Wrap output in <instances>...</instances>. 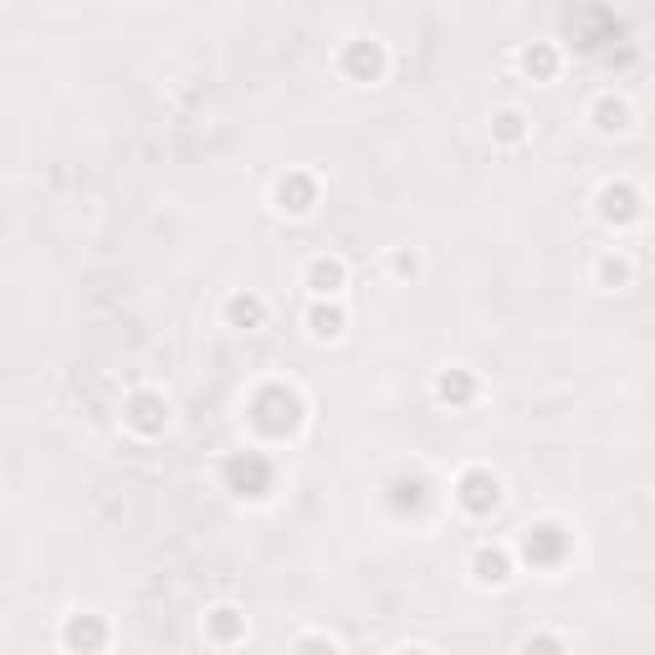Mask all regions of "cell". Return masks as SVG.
<instances>
[{
    "instance_id": "cell-1",
    "label": "cell",
    "mask_w": 655,
    "mask_h": 655,
    "mask_svg": "<svg viewBox=\"0 0 655 655\" xmlns=\"http://www.w3.org/2000/svg\"><path fill=\"white\" fill-rule=\"evenodd\" d=\"M174 420L170 400H164L160 389H134L129 400H123V426L134 430V436H144V441H154V436H164Z\"/></svg>"
},
{
    "instance_id": "cell-2",
    "label": "cell",
    "mask_w": 655,
    "mask_h": 655,
    "mask_svg": "<svg viewBox=\"0 0 655 655\" xmlns=\"http://www.w3.org/2000/svg\"><path fill=\"white\" fill-rule=\"evenodd\" d=\"M456 502H461V512H471V518H492V512L502 508V477L487 471V467L461 471V482H456Z\"/></svg>"
},
{
    "instance_id": "cell-3",
    "label": "cell",
    "mask_w": 655,
    "mask_h": 655,
    "mask_svg": "<svg viewBox=\"0 0 655 655\" xmlns=\"http://www.w3.org/2000/svg\"><path fill=\"white\" fill-rule=\"evenodd\" d=\"M338 72H344L348 82H379L389 72V52L379 37H359L348 41L344 57H338Z\"/></svg>"
},
{
    "instance_id": "cell-4",
    "label": "cell",
    "mask_w": 655,
    "mask_h": 655,
    "mask_svg": "<svg viewBox=\"0 0 655 655\" xmlns=\"http://www.w3.org/2000/svg\"><path fill=\"white\" fill-rule=\"evenodd\" d=\"M594 211H600V221H604V226L625 231V226H635V221L645 215V201H641V190H635V185L615 180V185H604L600 195H594Z\"/></svg>"
},
{
    "instance_id": "cell-5",
    "label": "cell",
    "mask_w": 655,
    "mask_h": 655,
    "mask_svg": "<svg viewBox=\"0 0 655 655\" xmlns=\"http://www.w3.org/2000/svg\"><path fill=\"white\" fill-rule=\"evenodd\" d=\"M62 651H72V655H93V651H108V641H113V630H108V620L103 615H68L62 620Z\"/></svg>"
},
{
    "instance_id": "cell-6",
    "label": "cell",
    "mask_w": 655,
    "mask_h": 655,
    "mask_svg": "<svg viewBox=\"0 0 655 655\" xmlns=\"http://www.w3.org/2000/svg\"><path fill=\"white\" fill-rule=\"evenodd\" d=\"M246 610H236V604H211L205 610V645H215V651H231V645L246 641Z\"/></svg>"
},
{
    "instance_id": "cell-7",
    "label": "cell",
    "mask_w": 655,
    "mask_h": 655,
    "mask_svg": "<svg viewBox=\"0 0 655 655\" xmlns=\"http://www.w3.org/2000/svg\"><path fill=\"white\" fill-rule=\"evenodd\" d=\"M589 123H594V134L600 139H620V134L635 129V108H630L620 93H600L594 108H589Z\"/></svg>"
},
{
    "instance_id": "cell-8",
    "label": "cell",
    "mask_w": 655,
    "mask_h": 655,
    "mask_svg": "<svg viewBox=\"0 0 655 655\" xmlns=\"http://www.w3.org/2000/svg\"><path fill=\"white\" fill-rule=\"evenodd\" d=\"M303 287H308L313 297H344L348 262H344V256H313L308 267H303Z\"/></svg>"
},
{
    "instance_id": "cell-9",
    "label": "cell",
    "mask_w": 655,
    "mask_h": 655,
    "mask_svg": "<svg viewBox=\"0 0 655 655\" xmlns=\"http://www.w3.org/2000/svg\"><path fill=\"white\" fill-rule=\"evenodd\" d=\"M563 549H569V538H563L559 522H528V528H522V553H528L533 563H543V569L559 563Z\"/></svg>"
},
{
    "instance_id": "cell-10",
    "label": "cell",
    "mask_w": 655,
    "mask_h": 655,
    "mask_svg": "<svg viewBox=\"0 0 655 655\" xmlns=\"http://www.w3.org/2000/svg\"><path fill=\"white\" fill-rule=\"evenodd\" d=\"M313 205H318V180L303 170L282 174L277 180V211L282 215H313Z\"/></svg>"
},
{
    "instance_id": "cell-11",
    "label": "cell",
    "mask_w": 655,
    "mask_h": 655,
    "mask_svg": "<svg viewBox=\"0 0 655 655\" xmlns=\"http://www.w3.org/2000/svg\"><path fill=\"white\" fill-rule=\"evenodd\" d=\"M471 579L482 589H502L512 579V549L502 543H482V549L471 553Z\"/></svg>"
},
{
    "instance_id": "cell-12",
    "label": "cell",
    "mask_w": 655,
    "mask_h": 655,
    "mask_svg": "<svg viewBox=\"0 0 655 655\" xmlns=\"http://www.w3.org/2000/svg\"><path fill=\"white\" fill-rule=\"evenodd\" d=\"M308 334L318 338V344H334V338L348 334V308L338 303V297H313L308 308Z\"/></svg>"
},
{
    "instance_id": "cell-13",
    "label": "cell",
    "mask_w": 655,
    "mask_h": 655,
    "mask_svg": "<svg viewBox=\"0 0 655 655\" xmlns=\"http://www.w3.org/2000/svg\"><path fill=\"white\" fill-rule=\"evenodd\" d=\"M477 395H482V385H477L471 369H441V375H436V400L451 405V410H467Z\"/></svg>"
},
{
    "instance_id": "cell-14",
    "label": "cell",
    "mask_w": 655,
    "mask_h": 655,
    "mask_svg": "<svg viewBox=\"0 0 655 655\" xmlns=\"http://www.w3.org/2000/svg\"><path fill=\"white\" fill-rule=\"evenodd\" d=\"M267 297L262 293H231L226 297V323L231 328H262L267 323Z\"/></svg>"
},
{
    "instance_id": "cell-15",
    "label": "cell",
    "mask_w": 655,
    "mask_h": 655,
    "mask_svg": "<svg viewBox=\"0 0 655 655\" xmlns=\"http://www.w3.org/2000/svg\"><path fill=\"white\" fill-rule=\"evenodd\" d=\"M594 282L610 287V293H625V287H635V262H630L625 252H604L600 262H594Z\"/></svg>"
},
{
    "instance_id": "cell-16",
    "label": "cell",
    "mask_w": 655,
    "mask_h": 655,
    "mask_svg": "<svg viewBox=\"0 0 655 655\" xmlns=\"http://www.w3.org/2000/svg\"><path fill=\"white\" fill-rule=\"evenodd\" d=\"M522 72H528V78L533 82H553L559 78V47H553V41H533V47H522Z\"/></svg>"
},
{
    "instance_id": "cell-17",
    "label": "cell",
    "mask_w": 655,
    "mask_h": 655,
    "mask_svg": "<svg viewBox=\"0 0 655 655\" xmlns=\"http://www.w3.org/2000/svg\"><path fill=\"white\" fill-rule=\"evenodd\" d=\"M492 139L497 144H508V149H518L522 139H528V119H522L518 108H497L492 113Z\"/></svg>"
},
{
    "instance_id": "cell-18",
    "label": "cell",
    "mask_w": 655,
    "mask_h": 655,
    "mask_svg": "<svg viewBox=\"0 0 655 655\" xmlns=\"http://www.w3.org/2000/svg\"><path fill=\"white\" fill-rule=\"evenodd\" d=\"M293 651H344V641L338 635H297Z\"/></svg>"
},
{
    "instance_id": "cell-19",
    "label": "cell",
    "mask_w": 655,
    "mask_h": 655,
    "mask_svg": "<svg viewBox=\"0 0 655 655\" xmlns=\"http://www.w3.org/2000/svg\"><path fill=\"white\" fill-rule=\"evenodd\" d=\"M389 267H395V277H420V256H415V252H395V256H389Z\"/></svg>"
},
{
    "instance_id": "cell-20",
    "label": "cell",
    "mask_w": 655,
    "mask_h": 655,
    "mask_svg": "<svg viewBox=\"0 0 655 655\" xmlns=\"http://www.w3.org/2000/svg\"><path fill=\"white\" fill-rule=\"evenodd\" d=\"M522 651H569V641H563V635H528Z\"/></svg>"
}]
</instances>
